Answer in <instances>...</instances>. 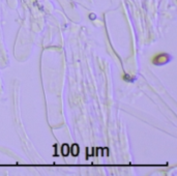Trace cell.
Wrapping results in <instances>:
<instances>
[{"label": "cell", "mask_w": 177, "mask_h": 176, "mask_svg": "<svg viewBox=\"0 0 177 176\" xmlns=\"http://www.w3.org/2000/svg\"><path fill=\"white\" fill-rule=\"evenodd\" d=\"M169 56L170 55H168V54L155 55V57L152 59V62H153L155 65H163V64L167 63V62L169 61Z\"/></svg>", "instance_id": "6da1fadb"}]
</instances>
